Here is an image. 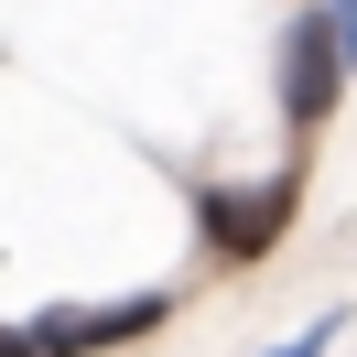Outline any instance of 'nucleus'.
<instances>
[{"mask_svg":"<svg viewBox=\"0 0 357 357\" xmlns=\"http://www.w3.org/2000/svg\"><path fill=\"white\" fill-rule=\"evenodd\" d=\"M347 76H357V54H347V33H335V11H325V0H314V11H292V33H282V109L314 130V119L335 109V87H347Z\"/></svg>","mask_w":357,"mask_h":357,"instance_id":"2","label":"nucleus"},{"mask_svg":"<svg viewBox=\"0 0 357 357\" xmlns=\"http://www.w3.org/2000/svg\"><path fill=\"white\" fill-rule=\"evenodd\" d=\"M0 357H44V335H33V325H0Z\"/></svg>","mask_w":357,"mask_h":357,"instance_id":"5","label":"nucleus"},{"mask_svg":"<svg viewBox=\"0 0 357 357\" xmlns=\"http://www.w3.org/2000/svg\"><path fill=\"white\" fill-rule=\"evenodd\" d=\"M152 325H174V292H109V303H44L33 314L44 357H98V347H130Z\"/></svg>","mask_w":357,"mask_h":357,"instance_id":"3","label":"nucleus"},{"mask_svg":"<svg viewBox=\"0 0 357 357\" xmlns=\"http://www.w3.org/2000/svg\"><path fill=\"white\" fill-rule=\"evenodd\" d=\"M292 206H303V174H260V184H206L195 217H206V249L217 260H260L292 227Z\"/></svg>","mask_w":357,"mask_h":357,"instance_id":"1","label":"nucleus"},{"mask_svg":"<svg viewBox=\"0 0 357 357\" xmlns=\"http://www.w3.org/2000/svg\"><path fill=\"white\" fill-rule=\"evenodd\" d=\"M335 335H347V314H325V325H303V335H292V347H271V357H325Z\"/></svg>","mask_w":357,"mask_h":357,"instance_id":"4","label":"nucleus"}]
</instances>
